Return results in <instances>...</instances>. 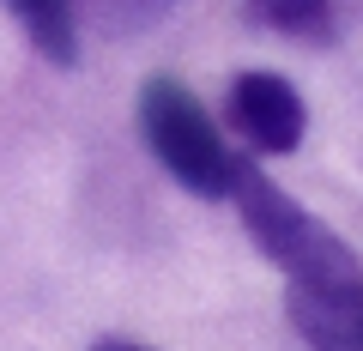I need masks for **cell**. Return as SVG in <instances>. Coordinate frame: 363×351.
<instances>
[{"label":"cell","mask_w":363,"mask_h":351,"mask_svg":"<svg viewBox=\"0 0 363 351\" xmlns=\"http://www.w3.org/2000/svg\"><path fill=\"white\" fill-rule=\"evenodd\" d=\"M224 116L230 128L242 133L255 152H297L303 128H309V109H303L297 85L279 73H236L230 79V97H224Z\"/></svg>","instance_id":"cell-3"},{"label":"cell","mask_w":363,"mask_h":351,"mask_svg":"<svg viewBox=\"0 0 363 351\" xmlns=\"http://www.w3.org/2000/svg\"><path fill=\"white\" fill-rule=\"evenodd\" d=\"M91 351H145V345H128V339H104V345H91Z\"/></svg>","instance_id":"cell-7"},{"label":"cell","mask_w":363,"mask_h":351,"mask_svg":"<svg viewBox=\"0 0 363 351\" xmlns=\"http://www.w3.org/2000/svg\"><path fill=\"white\" fill-rule=\"evenodd\" d=\"M230 200H236V212H242L255 248L291 279V285H303V291H363L357 255H351L321 218H309L279 182H267L255 164L242 169V182H236Z\"/></svg>","instance_id":"cell-1"},{"label":"cell","mask_w":363,"mask_h":351,"mask_svg":"<svg viewBox=\"0 0 363 351\" xmlns=\"http://www.w3.org/2000/svg\"><path fill=\"white\" fill-rule=\"evenodd\" d=\"M140 133H145V145H152L157 164L200 200H230L236 182H242V169H248L242 157L224 145V133H218V121L206 116V104H200L182 79H145Z\"/></svg>","instance_id":"cell-2"},{"label":"cell","mask_w":363,"mask_h":351,"mask_svg":"<svg viewBox=\"0 0 363 351\" xmlns=\"http://www.w3.org/2000/svg\"><path fill=\"white\" fill-rule=\"evenodd\" d=\"M291 321H297L309 351H363V291L291 285Z\"/></svg>","instance_id":"cell-4"},{"label":"cell","mask_w":363,"mask_h":351,"mask_svg":"<svg viewBox=\"0 0 363 351\" xmlns=\"http://www.w3.org/2000/svg\"><path fill=\"white\" fill-rule=\"evenodd\" d=\"M248 13L267 30H285L297 43H321L333 30V0H248Z\"/></svg>","instance_id":"cell-6"},{"label":"cell","mask_w":363,"mask_h":351,"mask_svg":"<svg viewBox=\"0 0 363 351\" xmlns=\"http://www.w3.org/2000/svg\"><path fill=\"white\" fill-rule=\"evenodd\" d=\"M6 13L18 18V30L30 37V49L55 67L79 61V6L73 0H0Z\"/></svg>","instance_id":"cell-5"}]
</instances>
